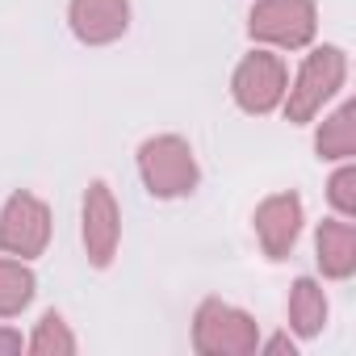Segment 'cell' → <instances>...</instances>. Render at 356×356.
<instances>
[{
	"label": "cell",
	"instance_id": "13",
	"mask_svg": "<svg viewBox=\"0 0 356 356\" xmlns=\"http://www.w3.org/2000/svg\"><path fill=\"white\" fill-rule=\"evenodd\" d=\"M38 293V273L30 260L0 256V318H22Z\"/></svg>",
	"mask_w": 356,
	"mask_h": 356
},
{
	"label": "cell",
	"instance_id": "17",
	"mask_svg": "<svg viewBox=\"0 0 356 356\" xmlns=\"http://www.w3.org/2000/svg\"><path fill=\"white\" fill-rule=\"evenodd\" d=\"M22 352H26V335L9 318H0V356H22Z\"/></svg>",
	"mask_w": 356,
	"mask_h": 356
},
{
	"label": "cell",
	"instance_id": "14",
	"mask_svg": "<svg viewBox=\"0 0 356 356\" xmlns=\"http://www.w3.org/2000/svg\"><path fill=\"white\" fill-rule=\"evenodd\" d=\"M26 352L30 356H76L80 339L72 331V323L63 318V310H42L34 331L26 335Z\"/></svg>",
	"mask_w": 356,
	"mask_h": 356
},
{
	"label": "cell",
	"instance_id": "8",
	"mask_svg": "<svg viewBox=\"0 0 356 356\" xmlns=\"http://www.w3.org/2000/svg\"><path fill=\"white\" fill-rule=\"evenodd\" d=\"M302 227H306V202L293 189L268 193L252 210V231H256V243L268 260H289L298 239H302Z\"/></svg>",
	"mask_w": 356,
	"mask_h": 356
},
{
	"label": "cell",
	"instance_id": "4",
	"mask_svg": "<svg viewBox=\"0 0 356 356\" xmlns=\"http://www.w3.org/2000/svg\"><path fill=\"white\" fill-rule=\"evenodd\" d=\"M260 323L235 302L206 298L193 310V352L197 356H256Z\"/></svg>",
	"mask_w": 356,
	"mask_h": 356
},
{
	"label": "cell",
	"instance_id": "6",
	"mask_svg": "<svg viewBox=\"0 0 356 356\" xmlns=\"http://www.w3.org/2000/svg\"><path fill=\"white\" fill-rule=\"evenodd\" d=\"M51 235H55V210L47 206V197L30 189L5 197V206H0V252L5 256L34 264L38 256H47Z\"/></svg>",
	"mask_w": 356,
	"mask_h": 356
},
{
	"label": "cell",
	"instance_id": "2",
	"mask_svg": "<svg viewBox=\"0 0 356 356\" xmlns=\"http://www.w3.org/2000/svg\"><path fill=\"white\" fill-rule=\"evenodd\" d=\"M138 181L155 202H181L193 197L202 185V163L185 134H151L134 151Z\"/></svg>",
	"mask_w": 356,
	"mask_h": 356
},
{
	"label": "cell",
	"instance_id": "16",
	"mask_svg": "<svg viewBox=\"0 0 356 356\" xmlns=\"http://www.w3.org/2000/svg\"><path fill=\"white\" fill-rule=\"evenodd\" d=\"M256 352H264V356H298V339H293L289 331H277V335L260 339V348H256Z\"/></svg>",
	"mask_w": 356,
	"mask_h": 356
},
{
	"label": "cell",
	"instance_id": "5",
	"mask_svg": "<svg viewBox=\"0 0 356 356\" xmlns=\"http://www.w3.org/2000/svg\"><path fill=\"white\" fill-rule=\"evenodd\" d=\"M285 88H289V63L281 51H268V47H252L231 72V101L248 118L277 113L285 101Z\"/></svg>",
	"mask_w": 356,
	"mask_h": 356
},
{
	"label": "cell",
	"instance_id": "3",
	"mask_svg": "<svg viewBox=\"0 0 356 356\" xmlns=\"http://www.w3.org/2000/svg\"><path fill=\"white\" fill-rule=\"evenodd\" d=\"M314 34H318V5L314 0H252V9H248L252 47L293 55V51L314 47Z\"/></svg>",
	"mask_w": 356,
	"mask_h": 356
},
{
	"label": "cell",
	"instance_id": "11",
	"mask_svg": "<svg viewBox=\"0 0 356 356\" xmlns=\"http://www.w3.org/2000/svg\"><path fill=\"white\" fill-rule=\"evenodd\" d=\"M285 318H289L293 339H318L323 327H327V318H331V302H327L323 281L298 277L289 285V298H285Z\"/></svg>",
	"mask_w": 356,
	"mask_h": 356
},
{
	"label": "cell",
	"instance_id": "12",
	"mask_svg": "<svg viewBox=\"0 0 356 356\" xmlns=\"http://www.w3.org/2000/svg\"><path fill=\"white\" fill-rule=\"evenodd\" d=\"M323 122L314 126V155L323 163H339V159H356V101L343 97L331 113H318Z\"/></svg>",
	"mask_w": 356,
	"mask_h": 356
},
{
	"label": "cell",
	"instance_id": "9",
	"mask_svg": "<svg viewBox=\"0 0 356 356\" xmlns=\"http://www.w3.org/2000/svg\"><path fill=\"white\" fill-rule=\"evenodd\" d=\"M67 30L80 47H113L130 30V0H67Z\"/></svg>",
	"mask_w": 356,
	"mask_h": 356
},
{
	"label": "cell",
	"instance_id": "1",
	"mask_svg": "<svg viewBox=\"0 0 356 356\" xmlns=\"http://www.w3.org/2000/svg\"><path fill=\"white\" fill-rule=\"evenodd\" d=\"M348 84V51L343 47H306L298 72L289 76V88H285V101H281V113L285 122L293 126H310L318 122V113L343 92Z\"/></svg>",
	"mask_w": 356,
	"mask_h": 356
},
{
	"label": "cell",
	"instance_id": "15",
	"mask_svg": "<svg viewBox=\"0 0 356 356\" xmlns=\"http://www.w3.org/2000/svg\"><path fill=\"white\" fill-rule=\"evenodd\" d=\"M327 206L335 218H356V163L339 159L327 176Z\"/></svg>",
	"mask_w": 356,
	"mask_h": 356
},
{
	"label": "cell",
	"instance_id": "7",
	"mask_svg": "<svg viewBox=\"0 0 356 356\" xmlns=\"http://www.w3.org/2000/svg\"><path fill=\"white\" fill-rule=\"evenodd\" d=\"M80 243L92 268H109L122 252V206L109 181H88L80 202Z\"/></svg>",
	"mask_w": 356,
	"mask_h": 356
},
{
	"label": "cell",
	"instance_id": "10",
	"mask_svg": "<svg viewBox=\"0 0 356 356\" xmlns=\"http://www.w3.org/2000/svg\"><path fill=\"white\" fill-rule=\"evenodd\" d=\"M314 264L323 281H348L356 273V222L352 218H323L314 227Z\"/></svg>",
	"mask_w": 356,
	"mask_h": 356
}]
</instances>
